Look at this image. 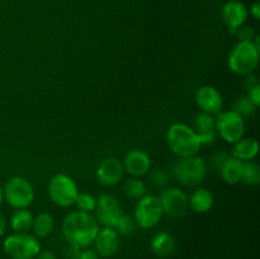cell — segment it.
I'll return each instance as SVG.
<instances>
[{"instance_id":"6da1fadb","label":"cell","mask_w":260,"mask_h":259,"mask_svg":"<svg viewBox=\"0 0 260 259\" xmlns=\"http://www.w3.org/2000/svg\"><path fill=\"white\" fill-rule=\"evenodd\" d=\"M61 230L70 245L84 249L94 243L99 223L91 213L73 211L65 216Z\"/></svg>"},{"instance_id":"7a4b0ae2","label":"cell","mask_w":260,"mask_h":259,"mask_svg":"<svg viewBox=\"0 0 260 259\" xmlns=\"http://www.w3.org/2000/svg\"><path fill=\"white\" fill-rule=\"evenodd\" d=\"M259 36L253 42H238L229 55V68L236 75L246 76L253 74L259 63Z\"/></svg>"},{"instance_id":"3957f363","label":"cell","mask_w":260,"mask_h":259,"mask_svg":"<svg viewBox=\"0 0 260 259\" xmlns=\"http://www.w3.org/2000/svg\"><path fill=\"white\" fill-rule=\"evenodd\" d=\"M167 142L169 149L180 159L194 156L202 147L192 127L185 123L172 124L168 130Z\"/></svg>"},{"instance_id":"277c9868","label":"cell","mask_w":260,"mask_h":259,"mask_svg":"<svg viewBox=\"0 0 260 259\" xmlns=\"http://www.w3.org/2000/svg\"><path fill=\"white\" fill-rule=\"evenodd\" d=\"M172 174L180 184L185 187L198 185L206 179L207 164L202 157L189 156L177 160L172 167Z\"/></svg>"},{"instance_id":"5b68a950","label":"cell","mask_w":260,"mask_h":259,"mask_svg":"<svg viewBox=\"0 0 260 259\" xmlns=\"http://www.w3.org/2000/svg\"><path fill=\"white\" fill-rule=\"evenodd\" d=\"M3 196L10 207L20 210L32 205L35 200V189L27 178L14 175L5 182Z\"/></svg>"},{"instance_id":"8992f818","label":"cell","mask_w":260,"mask_h":259,"mask_svg":"<svg viewBox=\"0 0 260 259\" xmlns=\"http://www.w3.org/2000/svg\"><path fill=\"white\" fill-rule=\"evenodd\" d=\"M3 248L5 254L12 259H35L41 251V244L35 235L14 233L7 236Z\"/></svg>"},{"instance_id":"52a82bcc","label":"cell","mask_w":260,"mask_h":259,"mask_svg":"<svg viewBox=\"0 0 260 259\" xmlns=\"http://www.w3.org/2000/svg\"><path fill=\"white\" fill-rule=\"evenodd\" d=\"M50 200L58 207H70L75 203L79 195L78 185L73 178L66 174H56L50 179L47 185Z\"/></svg>"},{"instance_id":"ba28073f","label":"cell","mask_w":260,"mask_h":259,"mask_svg":"<svg viewBox=\"0 0 260 259\" xmlns=\"http://www.w3.org/2000/svg\"><path fill=\"white\" fill-rule=\"evenodd\" d=\"M216 132L229 144H235L245 135V121L240 114L231 111H221L215 118Z\"/></svg>"},{"instance_id":"9c48e42d","label":"cell","mask_w":260,"mask_h":259,"mask_svg":"<svg viewBox=\"0 0 260 259\" xmlns=\"http://www.w3.org/2000/svg\"><path fill=\"white\" fill-rule=\"evenodd\" d=\"M164 216L161 202L154 195H145L135 207V221L141 229H152L161 221Z\"/></svg>"},{"instance_id":"30bf717a","label":"cell","mask_w":260,"mask_h":259,"mask_svg":"<svg viewBox=\"0 0 260 259\" xmlns=\"http://www.w3.org/2000/svg\"><path fill=\"white\" fill-rule=\"evenodd\" d=\"M95 213L98 223L107 228H116L117 222L123 215V210L116 197L108 193H103L96 200Z\"/></svg>"},{"instance_id":"8fae6325","label":"cell","mask_w":260,"mask_h":259,"mask_svg":"<svg viewBox=\"0 0 260 259\" xmlns=\"http://www.w3.org/2000/svg\"><path fill=\"white\" fill-rule=\"evenodd\" d=\"M159 200L161 202L164 215L170 216L173 218L182 217L188 211V207H189L187 195L183 190H180L179 188H167L161 192Z\"/></svg>"},{"instance_id":"7c38bea8","label":"cell","mask_w":260,"mask_h":259,"mask_svg":"<svg viewBox=\"0 0 260 259\" xmlns=\"http://www.w3.org/2000/svg\"><path fill=\"white\" fill-rule=\"evenodd\" d=\"M124 174L122 163L116 157H106L96 168V179L104 187H113L118 184Z\"/></svg>"},{"instance_id":"4fadbf2b","label":"cell","mask_w":260,"mask_h":259,"mask_svg":"<svg viewBox=\"0 0 260 259\" xmlns=\"http://www.w3.org/2000/svg\"><path fill=\"white\" fill-rule=\"evenodd\" d=\"M196 103H197L201 112L213 116V114H217L222 111V94L215 86L203 85L196 91Z\"/></svg>"},{"instance_id":"5bb4252c","label":"cell","mask_w":260,"mask_h":259,"mask_svg":"<svg viewBox=\"0 0 260 259\" xmlns=\"http://www.w3.org/2000/svg\"><path fill=\"white\" fill-rule=\"evenodd\" d=\"M221 18L229 27L231 35H234L239 27L245 24L248 19V9L243 3L238 0H230L221 8Z\"/></svg>"},{"instance_id":"9a60e30c","label":"cell","mask_w":260,"mask_h":259,"mask_svg":"<svg viewBox=\"0 0 260 259\" xmlns=\"http://www.w3.org/2000/svg\"><path fill=\"white\" fill-rule=\"evenodd\" d=\"M123 169L132 177L139 178L142 175L147 174L151 168V159H150L149 154L145 152L144 150L134 149L129 150L126 155H124L123 163Z\"/></svg>"},{"instance_id":"2e32d148","label":"cell","mask_w":260,"mask_h":259,"mask_svg":"<svg viewBox=\"0 0 260 259\" xmlns=\"http://www.w3.org/2000/svg\"><path fill=\"white\" fill-rule=\"evenodd\" d=\"M94 245H95V251L98 255L112 256L118 251L119 248V234L114 228L99 229L95 239H94Z\"/></svg>"},{"instance_id":"e0dca14e","label":"cell","mask_w":260,"mask_h":259,"mask_svg":"<svg viewBox=\"0 0 260 259\" xmlns=\"http://www.w3.org/2000/svg\"><path fill=\"white\" fill-rule=\"evenodd\" d=\"M193 131L200 139L201 145H211L215 142L216 139V127H215V118L212 114L200 112L196 114L193 119Z\"/></svg>"},{"instance_id":"ac0fdd59","label":"cell","mask_w":260,"mask_h":259,"mask_svg":"<svg viewBox=\"0 0 260 259\" xmlns=\"http://www.w3.org/2000/svg\"><path fill=\"white\" fill-rule=\"evenodd\" d=\"M221 178L228 184H236L241 182L244 172V161L234 156H229L218 169Z\"/></svg>"},{"instance_id":"d6986e66","label":"cell","mask_w":260,"mask_h":259,"mask_svg":"<svg viewBox=\"0 0 260 259\" xmlns=\"http://www.w3.org/2000/svg\"><path fill=\"white\" fill-rule=\"evenodd\" d=\"M259 144L253 137H243L234 144L233 156L241 161H250L258 155Z\"/></svg>"},{"instance_id":"ffe728a7","label":"cell","mask_w":260,"mask_h":259,"mask_svg":"<svg viewBox=\"0 0 260 259\" xmlns=\"http://www.w3.org/2000/svg\"><path fill=\"white\" fill-rule=\"evenodd\" d=\"M150 246L155 255L160 256V258H167L174 251L175 240L172 234L167 233V231H160L151 239Z\"/></svg>"},{"instance_id":"44dd1931","label":"cell","mask_w":260,"mask_h":259,"mask_svg":"<svg viewBox=\"0 0 260 259\" xmlns=\"http://www.w3.org/2000/svg\"><path fill=\"white\" fill-rule=\"evenodd\" d=\"M188 205L194 212L206 213L212 208L213 195L206 188H197L188 198Z\"/></svg>"},{"instance_id":"7402d4cb","label":"cell","mask_w":260,"mask_h":259,"mask_svg":"<svg viewBox=\"0 0 260 259\" xmlns=\"http://www.w3.org/2000/svg\"><path fill=\"white\" fill-rule=\"evenodd\" d=\"M53 228H55V220L50 213L41 212L36 217H33L32 230L37 239H46L50 236Z\"/></svg>"},{"instance_id":"603a6c76","label":"cell","mask_w":260,"mask_h":259,"mask_svg":"<svg viewBox=\"0 0 260 259\" xmlns=\"http://www.w3.org/2000/svg\"><path fill=\"white\" fill-rule=\"evenodd\" d=\"M33 215L27 208L15 210L10 216V228L15 233H27L32 229Z\"/></svg>"},{"instance_id":"cb8c5ba5","label":"cell","mask_w":260,"mask_h":259,"mask_svg":"<svg viewBox=\"0 0 260 259\" xmlns=\"http://www.w3.org/2000/svg\"><path fill=\"white\" fill-rule=\"evenodd\" d=\"M122 190H123L126 197L131 198V200H140V198L146 195V184L142 180H140L139 178L134 177L129 178L123 183Z\"/></svg>"},{"instance_id":"d4e9b609","label":"cell","mask_w":260,"mask_h":259,"mask_svg":"<svg viewBox=\"0 0 260 259\" xmlns=\"http://www.w3.org/2000/svg\"><path fill=\"white\" fill-rule=\"evenodd\" d=\"M245 184L258 185L260 183V168L255 161H244V172L241 178Z\"/></svg>"},{"instance_id":"484cf974","label":"cell","mask_w":260,"mask_h":259,"mask_svg":"<svg viewBox=\"0 0 260 259\" xmlns=\"http://www.w3.org/2000/svg\"><path fill=\"white\" fill-rule=\"evenodd\" d=\"M74 205H76L78 210L81 212L91 213L93 211H95L96 198L89 193H79Z\"/></svg>"},{"instance_id":"4316f807","label":"cell","mask_w":260,"mask_h":259,"mask_svg":"<svg viewBox=\"0 0 260 259\" xmlns=\"http://www.w3.org/2000/svg\"><path fill=\"white\" fill-rule=\"evenodd\" d=\"M233 111L236 112L238 114H240V116L244 118V117L253 116L256 111V107L251 103V101L248 98V95H246V96H241V98H239L238 101L235 102Z\"/></svg>"},{"instance_id":"83f0119b","label":"cell","mask_w":260,"mask_h":259,"mask_svg":"<svg viewBox=\"0 0 260 259\" xmlns=\"http://www.w3.org/2000/svg\"><path fill=\"white\" fill-rule=\"evenodd\" d=\"M135 228H136V221H135V218L123 213L114 229H116L118 234H122V235H129V234L134 233Z\"/></svg>"},{"instance_id":"f1b7e54d","label":"cell","mask_w":260,"mask_h":259,"mask_svg":"<svg viewBox=\"0 0 260 259\" xmlns=\"http://www.w3.org/2000/svg\"><path fill=\"white\" fill-rule=\"evenodd\" d=\"M234 36L238 37L239 42H253L254 38H255V32L249 25H241L235 30Z\"/></svg>"},{"instance_id":"f546056e","label":"cell","mask_w":260,"mask_h":259,"mask_svg":"<svg viewBox=\"0 0 260 259\" xmlns=\"http://www.w3.org/2000/svg\"><path fill=\"white\" fill-rule=\"evenodd\" d=\"M150 182L152 183V184L155 185V187L157 188H161L164 187V185L168 184V174L165 170L162 169H154L150 172Z\"/></svg>"},{"instance_id":"4dcf8cb0","label":"cell","mask_w":260,"mask_h":259,"mask_svg":"<svg viewBox=\"0 0 260 259\" xmlns=\"http://www.w3.org/2000/svg\"><path fill=\"white\" fill-rule=\"evenodd\" d=\"M248 98L250 99L251 103L258 108L260 106V85L254 86L250 90H248Z\"/></svg>"},{"instance_id":"1f68e13d","label":"cell","mask_w":260,"mask_h":259,"mask_svg":"<svg viewBox=\"0 0 260 259\" xmlns=\"http://www.w3.org/2000/svg\"><path fill=\"white\" fill-rule=\"evenodd\" d=\"M229 157V155L226 154V152H217V154H215L212 156V164H213V167L216 168V169H220V167L221 165L223 164V163H225V160L228 159Z\"/></svg>"},{"instance_id":"d6a6232c","label":"cell","mask_w":260,"mask_h":259,"mask_svg":"<svg viewBox=\"0 0 260 259\" xmlns=\"http://www.w3.org/2000/svg\"><path fill=\"white\" fill-rule=\"evenodd\" d=\"M79 259H98V254L93 249L84 248L83 250H80L79 253Z\"/></svg>"},{"instance_id":"836d02e7","label":"cell","mask_w":260,"mask_h":259,"mask_svg":"<svg viewBox=\"0 0 260 259\" xmlns=\"http://www.w3.org/2000/svg\"><path fill=\"white\" fill-rule=\"evenodd\" d=\"M79 253H80V248L70 245L69 249H66V259H79Z\"/></svg>"},{"instance_id":"e575fe53","label":"cell","mask_w":260,"mask_h":259,"mask_svg":"<svg viewBox=\"0 0 260 259\" xmlns=\"http://www.w3.org/2000/svg\"><path fill=\"white\" fill-rule=\"evenodd\" d=\"M259 85V81H258V78H256L255 75H253V74H249V75H246V79H245V86L248 90H250L251 88H254V86Z\"/></svg>"},{"instance_id":"d590c367","label":"cell","mask_w":260,"mask_h":259,"mask_svg":"<svg viewBox=\"0 0 260 259\" xmlns=\"http://www.w3.org/2000/svg\"><path fill=\"white\" fill-rule=\"evenodd\" d=\"M36 259H57V256H56L55 253H52L51 250H43L38 253Z\"/></svg>"},{"instance_id":"8d00e7d4","label":"cell","mask_w":260,"mask_h":259,"mask_svg":"<svg viewBox=\"0 0 260 259\" xmlns=\"http://www.w3.org/2000/svg\"><path fill=\"white\" fill-rule=\"evenodd\" d=\"M250 14L253 15L254 19L259 20L260 19V3L255 2L253 4V7L250 8Z\"/></svg>"},{"instance_id":"74e56055","label":"cell","mask_w":260,"mask_h":259,"mask_svg":"<svg viewBox=\"0 0 260 259\" xmlns=\"http://www.w3.org/2000/svg\"><path fill=\"white\" fill-rule=\"evenodd\" d=\"M5 230H7V221H5L4 216L0 213V238L5 234Z\"/></svg>"},{"instance_id":"f35d334b","label":"cell","mask_w":260,"mask_h":259,"mask_svg":"<svg viewBox=\"0 0 260 259\" xmlns=\"http://www.w3.org/2000/svg\"><path fill=\"white\" fill-rule=\"evenodd\" d=\"M3 201H4V196H3V188L2 185H0V205L3 203Z\"/></svg>"}]
</instances>
